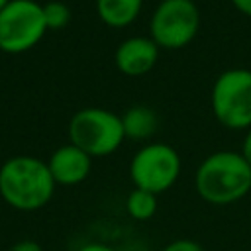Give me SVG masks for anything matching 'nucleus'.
I'll use <instances>...</instances> for the list:
<instances>
[{"label": "nucleus", "mask_w": 251, "mask_h": 251, "mask_svg": "<svg viewBox=\"0 0 251 251\" xmlns=\"http://www.w3.org/2000/svg\"><path fill=\"white\" fill-rule=\"evenodd\" d=\"M55 192V180L47 163L31 155H16L0 167V196L22 212L43 208Z\"/></svg>", "instance_id": "f257e3e1"}, {"label": "nucleus", "mask_w": 251, "mask_h": 251, "mask_svg": "<svg viewBox=\"0 0 251 251\" xmlns=\"http://www.w3.org/2000/svg\"><path fill=\"white\" fill-rule=\"evenodd\" d=\"M194 186L200 198L210 204H233L251 192V165L241 153L216 151L200 163Z\"/></svg>", "instance_id": "f03ea898"}, {"label": "nucleus", "mask_w": 251, "mask_h": 251, "mask_svg": "<svg viewBox=\"0 0 251 251\" xmlns=\"http://www.w3.org/2000/svg\"><path fill=\"white\" fill-rule=\"evenodd\" d=\"M69 137L90 157H104L122 145L126 131L118 114L104 108H82L71 118Z\"/></svg>", "instance_id": "7ed1b4c3"}, {"label": "nucleus", "mask_w": 251, "mask_h": 251, "mask_svg": "<svg viewBox=\"0 0 251 251\" xmlns=\"http://www.w3.org/2000/svg\"><path fill=\"white\" fill-rule=\"evenodd\" d=\"M212 110L231 129L251 127V71H224L212 86Z\"/></svg>", "instance_id": "20e7f679"}, {"label": "nucleus", "mask_w": 251, "mask_h": 251, "mask_svg": "<svg viewBox=\"0 0 251 251\" xmlns=\"http://www.w3.org/2000/svg\"><path fill=\"white\" fill-rule=\"evenodd\" d=\"M43 6L35 0H10L0 10V51L22 53L45 33Z\"/></svg>", "instance_id": "39448f33"}, {"label": "nucleus", "mask_w": 251, "mask_h": 251, "mask_svg": "<svg viewBox=\"0 0 251 251\" xmlns=\"http://www.w3.org/2000/svg\"><path fill=\"white\" fill-rule=\"evenodd\" d=\"M180 175V157L167 143L143 145L129 163V176L135 188L161 194L169 190Z\"/></svg>", "instance_id": "423d86ee"}, {"label": "nucleus", "mask_w": 251, "mask_h": 251, "mask_svg": "<svg viewBox=\"0 0 251 251\" xmlns=\"http://www.w3.org/2000/svg\"><path fill=\"white\" fill-rule=\"evenodd\" d=\"M200 25V12L192 0H161L151 16V39L159 47L178 49L190 43Z\"/></svg>", "instance_id": "0eeeda50"}, {"label": "nucleus", "mask_w": 251, "mask_h": 251, "mask_svg": "<svg viewBox=\"0 0 251 251\" xmlns=\"http://www.w3.org/2000/svg\"><path fill=\"white\" fill-rule=\"evenodd\" d=\"M92 157L88 153H84L80 147L67 143L61 145L59 149H55L47 161V167L51 171V176L55 180V184H65V186H73L82 182L88 173H90V161Z\"/></svg>", "instance_id": "6e6552de"}, {"label": "nucleus", "mask_w": 251, "mask_h": 251, "mask_svg": "<svg viewBox=\"0 0 251 251\" xmlns=\"http://www.w3.org/2000/svg\"><path fill=\"white\" fill-rule=\"evenodd\" d=\"M159 57V45L151 37H127L116 49V65L122 73L137 76L153 69Z\"/></svg>", "instance_id": "1a4fd4ad"}, {"label": "nucleus", "mask_w": 251, "mask_h": 251, "mask_svg": "<svg viewBox=\"0 0 251 251\" xmlns=\"http://www.w3.org/2000/svg\"><path fill=\"white\" fill-rule=\"evenodd\" d=\"M141 4L143 0H96V10L102 22L114 27H122L137 18Z\"/></svg>", "instance_id": "9d476101"}, {"label": "nucleus", "mask_w": 251, "mask_h": 251, "mask_svg": "<svg viewBox=\"0 0 251 251\" xmlns=\"http://www.w3.org/2000/svg\"><path fill=\"white\" fill-rule=\"evenodd\" d=\"M124 131L127 137L133 139H145L153 135L157 127V116L149 106H131L124 116H122Z\"/></svg>", "instance_id": "9b49d317"}, {"label": "nucleus", "mask_w": 251, "mask_h": 251, "mask_svg": "<svg viewBox=\"0 0 251 251\" xmlns=\"http://www.w3.org/2000/svg\"><path fill=\"white\" fill-rule=\"evenodd\" d=\"M126 212L129 218L137 222H145L153 218L157 212V194L141 188H133L126 198Z\"/></svg>", "instance_id": "f8f14e48"}, {"label": "nucleus", "mask_w": 251, "mask_h": 251, "mask_svg": "<svg viewBox=\"0 0 251 251\" xmlns=\"http://www.w3.org/2000/svg\"><path fill=\"white\" fill-rule=\"evenodd\" d=\"M43 16H45L47 29H61L71 20V8L65 2L53 0V2L43 4Z\"/></svg>", "instance_id": "ddd939ff"}, {"label": "nucleus", "mask_w": 251, "mask_h": 251, "mask_svg": "<svg viewBox=\"0 0 251 251\" xmlns=\"http://www.w3.org/2000/svg\"><path fill=\"white\" fill-rule=\"evenodd\" d=\"M161 251H206L198 241H194V239H186V237H182V239H175V241H171V243H167Z\"/></svg>", "instance_id": "4468645a"}, {"label": "nucleus", "mask_w": 251, "mask_h": 251, "mask_svg": "<svg viewBox=\"0 0 251 251\" xmlns=\"http://www.w3.org/2000/svg\"><path fill=\"white\" fill-rule=\"evenodd\" d=\"M8 251H43V249L35 239H20Z\"/></svg>", "instance_id": "2eb2a0df"}, {"label": "nucleus", "mask_w": 251, "mask_h": 251, "mask_svg": "<svg viewBox=\"0 0 251 251\" xmlns=\"http://www.w3.org/2000/svg\"><path fill=\"white\" fill-rule=\"evenodd\" d=\"M78 251H116L112 245L108 243H100V241H92V243H84Z\"/></svg>", "instance_id": "dca6fc26"}, {"label": "nucleus", "mask_w": 251, "mask_h": 251, "mask_svg": "<svg viewBox=\"0 0 251 251\" xmlns=\"http://www.w3.org/2000/svg\"><path fill=\"white\" fill-rule=\"evenodd\" d=\"M241 155H243V159L251 165V127H249L247 133H245V139H243V145H241Z\"/></svg>", "instance_id": "f3484780"}, {"label": "nucleus", "mask_w": 251, "mask_h": 251, "mask_svg": "<svg viewBox=\"0 0 251 251\" xmlns=\"http://www.w3.org/2000/svg\"><path fill=\"white\" fill-rule=\"evenodd\" d=\"M231 2L237 6V10H241L243 14L251 16V0H231Z\"/></svg>", "instance_id": "a211bd4d"}, {"label": "nucleus", "mask_w": 251, "mask_h": 251, "mask_svg": "<svg viewBox=\"0 0 251 251\" xmlns=\"http://www.w3.org/2000/svg\"><path fill=\"white\" fill-rule=\"evenodd\" d=\"M8 2H10V0H0V10H2V8H4Z\"/></svg>", "instance_id": "6ab92c4d"}]
</instances>
